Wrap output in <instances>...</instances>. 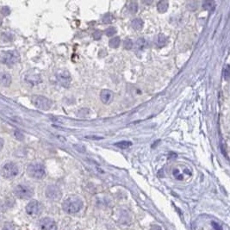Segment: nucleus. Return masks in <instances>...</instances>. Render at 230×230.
I'll use <instances>...</instances> for the list:
<instances>
[{
  "label": "nucleus",
  "instance_id": "obj_1",
  "mask_svg": "<svg viewBox=\"0 0 230 230\" xmlns=\"http://www.w3.org/2000/svg\"><path fill=\"white\" fill-rule=\"evenodd\" d=\"M83 208V202L79 197L72 196L66 199L62 204V209L69 215H73L79 212Z\"/></svg>",
  "mask_w": 230,
  "mask_h": 230
},
{
  "label": "nucleus",
  "instance_id": "obj_2",
  "mask_svg": "<svg viewBox=\"0 0 230 230\" xmlns=\"http://www.w3.org/2000/svg\"><path fill=\"white\" fill-rule=\"evenodd\" d=\"M27 173L28 175L35 179H42L45 177L46 171L43 165L40 163H33L28 166L27 167Z\"/></svg>",
  "mask_w": 230,
  "mask_h": 230
},
{
  "label": "nucleus",
  "instance_id": "obj_3",
  "mask_svg": "<svg viewBox=\"0 0 230 230\" xmlns=\"http://www.w3.org/2000/svg\"><path fill=\"white\" fill-rule=\"evenodd\" d=\"M13 192L17 197L20 199H30L34 195V190L30 185H27L24 184H19L16 185Z\"/></svg>",
  "mask_w": 230,
  "mask_h": 230
},
{
  "label": "nucleus",
  "instance_id": "obj_4",
  "mask_svg": "<svg viewBox=\"0 0 230 230\" xmlns=\"http://www.w3.org/2000/svg\"><path fill=\"white\" fill-rule=\"evenodd\" d=\"M31 103L39 110H48L52 107V101L41 95H34L31 97Z\"/></svg>",
  "mask_w": 230,
  "mask_h": 230
},
{
  "label": "nucleus",
  "instance_id": "obj_5",
  "mask_svg": "<svg viewBox=\"0 0 230 230\" xmlns=\"http://www.w3.org/2000/svg\"><path fill=\"white\" fill-rule=\"evenodd\" d=\"M19 170L17 166L13 162H6L1 168V175L5 179H12L18 174Z\"/></svg>",
  "mask_w": 230,
  "mask_h": 230
},
{
  "label": "nucleus",
  "instance_id": "obj_6",
  "mask_svg": "<svg viewBox=\"0 0 230 230\" xmlns=\"http://www.w3.org/2000/svg\"><path fill=\"white\" fill-rule=\"evenodd\" d=\"M18 54L14 51H5L0 54V62L5 65L11 66L17 62Z\"/></svg>",
  "mask_w": 230,
  "mask_h": 230
},
{
  "label": "nucleus",
  "instance_id": "obj_7",
  "mask_svg": "<svg viewBox=\"0 0 230 230\" xmlns=\"http://www.w3.org/2000/svg\"><path fill=\"white\" fill-rule=\"evenodd\" d=\"M25 210H26V213L29 216H36L42 210V204L38 201L33 200V201H30L26 205Z\"/></svg>",
  "mask_w": 230,
  "mask_h": 230
},
{
  "label": "nucleus",
  "instance_id": "obj_8",
  "mask_svg": "<svg viewBox=\"0 0 230 230\" xmlns=\"http://www.w3.org/2000/svg\"><path fill=\"white\" fill-rule=\"evenodd\" d=\"M45 194H46V197H48L50 200H53V201H57V200H60L62 197V193H61V189L56 185H48L47 187L46 191H45Z\"/></svg>",
  "mask_w": 230,
  "mask_h": 230
},
{
  "label": "nucleus",
  "instance_id": "obj_9",
  "mask_svg": "<svg viewBox=\"0 0 230 230\" xmlns=\"http://www.w3.org/2000/svg\"><path fill=\"white\" fill-rule=\"evenodd\" d=\"M38 228L40 230H57V224L52 218H42L38 222Z\"/></svg>",
  "mask_w": 230,
  "mask_h": 230
},
{
  "label": "nucleus",
  "instance_id": "obj_10",
  "mask_svg": "<svg viewBox=\"0 0 230 230\" xmlns=\"http://www.w3.org/2000/svg\"><path fill=\"white\" fill-rule=\"evenodd\" d=\"M57 80L59 81V83L65 86V87H68L70 83H71V75L67 70H62L58 72L57 73Z\"/></svg>",
  "mask_w": 230,
  "mask_h": 230
},
{
  "label": "nucleus",
  "instance_id": "obj_11",
  "mask_svg": "<svg viewBox=\"0 0 230 230\" xmlns=\"http://www.w3.org/2000/svg\"><path fill=\"white\" fill-rule=\"evenodd\" d=\"M25 81L31 85H36L42 82V78L40 74L36 73L35 72H30L25 76Z\"/></svg>",
  "mask_w": 230,
  "mask_h": 230
},
{
  "label": "nucleus",
  "instance_id": "obj_12",
  "mask_svg": "<svg viewBox=\"0 0 230 230\" xmlns=\"http://www.w3.org/2000/svg\"><path fill=\"white\" fill-rule=\"evenodd\" d=\"M100 98L104 104H109L113 99V92L110 90H103L100 93Z\"/></svg>",
  "mask_w": 230,
  "mask_h": 230
},
{
  "label": "nucleus",
  "instance_id": "obj_13",
  "mask_svg": "<svg viewBox=\"0 0 230 230\" xmlns=\"http://www.w3.org/2000/svg\"><path fill=\"white\" fill-rule=\"evenodd\" d=\"M11 84V76L8 73H0V86L8 87Z\"/></svg>",
  "mask_w": 230,
  "mask_h": 230
},
{
  "label": "nucleus",
  "instance_id": "obj_14",
  "mask_svg": "<svg viewBox=\"0 0 230 230\" xmlns=\"http://www.w3.org/2000/svg\"><path fill=\"white\" fill-rule=\"evenodd\" d=\"M154 44L157 48H163L167 44V38L163 34H159L154 38Z\"/></svg>",
  "mask_w": 230,
  "mask_h": 230
},
{
  "label": "nucleus",
  "instance_id": "obj_15",
  "mask_svg": "<svg viewBox=\"0 0 230 230\" xmlns=\"http://www.w3.org/2000/svg\"><path fill=\"white\" fill-rule=\"evenodd\" d=\"M131 26L135 30H141L144 26V22L141 18H135L134 20H132L131 23Z\"/></svg>",
  "mask_w": 230,
  "mask_h": 230
},
{
  "label": "nucleus",
  "instance_id": "obj_16",
  "mask_svg": "<svg viewBox=\"0 0 230 230\" xmlns=\"http://www.w3.org/2000/svg\"><path fill=\"white\" fill-rule=\"evenodd\" d=\"M169 7V4L167 1H160L157 4V9L158 11L160 13H165L168 10Z\"/></svg>",
  "mask_w": 230,
  "mask_h": 230
},
{
  "label": "nucleus",
  "instance_id": "obj_17",
  "mask_svg": "<svg viewBox=\"0 0 230 230\" xmlns=\"http://www.w3.org/2000/svg\"><path fill=\"white\" fill-rule=\"evenodd\" d=\"M115 146L119 148H121V149H127V148H130L132 146V142L129 141H122L116 143Z\"/></svg>",
  "mask_w": 230,
  "mask_h": 230
},
{
  "label": "nucleus",
  "instance_id": "obj_18",
  "mask_svg": "<svg viewBox=\"0 0 230 230\" xmlns=\"http://www.w3.org/2000/svg\"><path fill=\"white\" fill-rule=\"evenodd\" d=\"M148 42L144 38H139L136 42V48L138 50H142L147 48Z\"/></svg>",
  "mask_w": 230,
  "mask_h": 230
},
{
  "label": "nucleus",
  "instance_id": "obj_19",
  "mask_svg": "<svg viewBox=\"0 0 230 230\" xmlns=\"http://www.w3.org/2000/svg\"><path fill=\"white\" fill-rule=\"evenodd\" d=\"M120 37L118 36H116V37H113L110 41V47L112 48H117L119 46H120Z\"/></svg>",
  "mask_w": 230,
  "mask_h": 230
},
{
  "label": "nucleus",
  "instance_id": "obj_20",
  "mask_svg": "<svg viewBox=\"0 0 230 230\" xmlns=\"http://www.w3.org/2000/svg\"><path fill=\"white\" fill-rule=\"evenodd\" d=\"M203 7L204 10H211V9H214L215 7V3L213 1H204L203 3Z\"/></svg>",
  "mask_w": 230,
  "mask_h": 230
},
{
  "label": "nucleus",
  "instance_id": "obj_21",
  "mask_svg": "<svg viewBox=\"0 0 230 230\" xmlns=\"http://www.w3.org/2000/svg\"><path fill=\"white\" fill-rule=\"evenodd\" d=\"M102 20H103L104 23H112L114 21V17L112 16L111 14L108 13V14H106V15L104 16V17H103Z\"/></svg>",
  "mask_w": 230,
  "mask_h": 230
},
{
  "label": "nucleus",
  "instance_id": "obj_22",
  "mask_svg": "<svg viewBox=\"0 0 230 230\" xmlns=\"http://www.w3.org/2000/svg\"><path fill=\"white\" fill-rule=\"evenodd\" d=\"M173 176L175 177V179H178V180H183L184 179V176L183 174L181 173V172L179 170V169H174L173 170Z\"/></svg>",
  "mask_w": 230,
  "mask_h": 230
},
{
  "label": "nucleus",
  "instance_id": "obj_23",
  "mask_svg": "<svg viewBox=\"0 0 230 230\" xmlns=\"http://www.w3.org/2000/svg\"><path fill=\"white\" fill-rule=\"evenodd\" d=\"M2 230H16L15 229V225L11 222H5L4 224L3 228H2Z\"/></svg>",
  "mask_w": 230,
  "mask_h": 230
},
{
  "label": "nucleus",
  "instance_id": "obj_24",
  "mask_svg": "<svg viewBox=\"0 0 230 230\" xmlns=\"http://www.w3.org/2000/svg\"><path fill=\"white\" fill-rule=\"evenodd\" d=\"M129 10L131 13H135L138 11V5L135 2H132L129 5Z\"/></svg>",
  "mask_w": 230,
  "mask_h": 230
},
{
  "label": "nucleus",
  "instance_id": "obj_25",
  "mask_svg": "<svg viewBox=\"0 0 230 230\" xmlns=\"http://www.w3.org/2000/svg\"><path fill=\"white\" fill-rule=\"evenodd\" d=\"M133 45H134V43H133V42L131 41L130 39H126L124 41V43H123L124 48L128 50L133 48Z\"/></svg>",
  "mask_w": 230,
  "mask_h": 230
},
{
  "label": "nucleus",
  "instance_id": "obj_26",
  "mask_svg": "<svg viewBox=\"0 0 230 230\" xmlns=\"http://www.w3.org/2000/svg\"><path fill=\"white\" fill-rule=\"evenodd\" d=\"M117 33V30L114 27H110L105 30V34L108 36H111L113 35H115Z\"/></svg>",
  "mask_w": 230,
  "mask_h": 230
},
{
  "label": "nucleus",
  "instance_id": "obj_27",
  "mask_svg": "<svg viewBox=\"0 0 230 230\" xmlns=\"http://www.w3.org/2000/svg\"><path fill=\"white\" fill-rule=\"evenodd\" d=\"M223 75H224V79L226 80L228 79L229 78V67L228 66H226V67L223 70Z\"/></svg>",
  "mask_w": 230,
  "mask_h": 230
},
{
  "label": "nucleus",
  "instance_id": "obj_28",
  "mask_svg": "<svg viewBox=\"0 0 230 230\" xmlns=\"http://www.w3.org/2000/svg\"><path fill=\"white\" fill-rule=\"evenodd\" d=\"M92 37L95 39V40H99L102 37V32L99 31V30H96L95 32H93L92 34Z\"/></svg>",
  "mask_w": 230,
  "mask_h": 230
},
{
  "label": "nucleus",
  "instance_id": "obj_29",
  "mask_svg": "<svg viewBox=\"0 0 230 230\" xmlns=\"http://www.w3.org/2000/svg\"><path fill=\"white\" fill-rule=\"evenodd\" d=\"M1 13H2L4 16H8V15L11 13V11H10V9H9L8 7L5 6L1 9Z\"/></svg>",
  "mask_w": 230,
  "mask_h": 230
},
{
  "label": "nucleus",
  "instance_id": "obj_30",
  "mask_svg": "<svg viewBox=\"0 0 230 230\" xmlns=\"http://www.w3.org/2000/svg\"><path fill=\"white\" fill-rule=\"evenodd\" d=\"M211 225L212 227H213V228H214V230H222V226L219 223H217V222H212Z\"/></svg>",
  "mask_w": 230,
  "mask_h": 230
},
{
  "label": "nucleus",
  "instance_id": "obj_31",
  "mask_svg": "<svg viewBox=\"0 0 230 230\" xmlns=\"http://www.w3.org/2000/svg\"><path fill=\"white\" fill-rule=\"evenodd\" d=\"M15 136L17 137V139L19 140V141H23V138H24L23 135L21 132H19V131L17 130L15 132Z\"/></svg>",
  "mask_w": 230,
  "mask_h": 230
},
{
  "label": "nucleus",
  "instance_id": "obj_32",
  "mask_svg": "<svg viewBox=\"0 0 230 230\" xmlns=\"http://www.w3.org/2000/svg\"><path fill=\"white\" fill-rule=\"evenodd\" d=\"M150 230H162V228L159 225H152L150 228Z\"/></svg>",
  "mask_w": 230,
  "mask_h": 230
},
{
  "label": "nucleus",
  "instance_id": "obj_33",
  "mask_svg": "<svg viewBox=\"0 0 230 230\" xmlns=\"http://www.w3.org/2000/svg\"><path fill=\"white\" fill-rule=\"evenodd\" d=\"M4 145H5V141L3 138L0 137V150H2V148H4Z\"/></svg>",
  "mask_w": 230,
  "mask_h": 230
},
{
  "label": "nucleus",
  "instance_id": "obj_34",
  "mask_svg": "<svg viewBox=\"0 0 230 230\" xmlns=\"http://www.w3.org/2000/svg\"><path fill=\"white\" fill-rule=\"evenodd\" d=\"M87 139H93V140H99V139H103L102 137H96V136H86Z\"/></svg>",
  "mask_w": 230,
  "mask_h": 230
},
{
  "label": "nucleus",
  "instance_id": "obj_35",
  "mask_svg": "<svg viewBox=\"0 0 230 230\" xmlns=\"http://www.w3.org/2000/svg\"><path fill=\"white\" fill-rule=\"evenodd\" d=\"M3 209H4V206L0 204V211H2V210H3Z\"/></svg>",
  "mask_w": 230,
  "mask_h": 230
},
{
  "label": "nucleus",
  "instance_id": "obj_36",
  "mask_svg": "<svg viewBox=\"0 0 230 230\" xmlns=\"http://www.w3.org/2000/svg\"><path fill=\"white\" fill-rule=\"evenodd\" d=\"M1 24H2V19L0 17V26H1Z\"/></svg>",
  "mask_w": 230,
  "mask_h": 230
},
{
  "label": "nucleus",
  "instance_id": "obj_37",
  "mask_svg": "<svg viewBox=\"0 0 230 230\" xmlns=\"http://www.w3.org/2000/svg\"><path fill=\"white\" fill-rule=\"evenodd\" d=\"M0 220H1V216H0Z\"/></svg>",
  "mask_w": 230,
  "mask_h": 230
}]
</instances>
